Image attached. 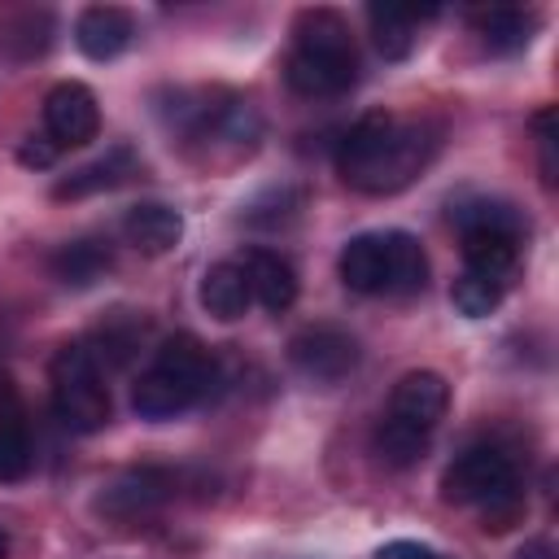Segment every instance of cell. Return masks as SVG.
Masks as SVG:
<instances>
[{
  "mask_svg": "<svg viewBox=\"0 0 559 559\" xmlns=\"http://www.w3.org/2000/svg\"><path fill=\"white\" fill-rule=\"evenodd\" d=\"M441 148V131L428 118H402L389 109L362 114L336 144V170L367 197H389L415 183Z\"/></svg>",
  "mask_w": 559,
  "mask_h": 559,
  "instance_id": "obj_1",
  "label": "cell"
},
{
  "mask_svg": "<svg viewBox=\"0 0 559 559\" xmlns=\"http://www.w3.org/2000/svg\"><path fill=\"white\" fill-rule=\"evenodd\" d=\"M284 79L297 96H341L358 79V48L336 9H306L293 26Z\"/></svg>",
  "mask_w": 559,
  "mask_h": 559,
  "instance_id": "obj_2",
  "label": "cell"
},
{
  "mask_svg": "<svg viewBox=\"0 0 559 559\" xmlns=\"http://www.w3.org/2000/svg\"><path fill=\"white\" fill-rule=\"evenodd\" d=\"M214 376H218L214 354L192 332H175V336L162 341L148 371H140V380L131 389V406H135L140 419H153V424L175 419L210 393Z\"/></svg>",
  "mask_w": 559,
  "mask_h": 559,
  "instance_id": "obj_3",
  "label": "cell"
},
{
  "mask_svg": "<svg viewBox=\"0 0 559 559\" xmlns=\"http://www.w3.org/2000/svg\"><path fill=\"white\" fill-rule=\"evenodd\" d=\"M441 493L445 502L480 511V528L502 533L524 515V493H520V472L515 459L502 445H467L459 450L445 472H441Z\"/></svg>",
  "mask_w": 559,
  "mask_h": 559,
  "instance_id": "obj_4",
  "label": "cell"
},
{
  "mask_svg": "<svg viewBox=\"0 0 559 559\" xmlns=\"http://www.w3.org/2000/svg\"><path fill=\"white\" fill-rule=\"evenodd\" d=\"M52 415L70 432H100L109 424V384L87 345H61L48 367Z\"/></svg>",
  "mask_w": 559,
  "mask_h": 559,
  "instance_id": "obj_5",
  "label": "cell"
},
{
  "mask_svg": "<svg viewBox=\"0 0 559 559\" xmlns=\"http://www.w3.org/2000/svg\"><path fill=\"white\" fill-rule=\"evenodd\" d=\"M175 493H179V476L170 467L144 463V467H127L114 480H105L96 493V511L105 520H144L162 511Z\"/></svg>",
  "mask_w": 559,
  "mask_h": 559,
  "instance_id": "obj_6",
  "label": "cell"
},
{
  "mask_svg": "<svg viewBox=\"0 0 559 559\" xmlns=\"http://www.w3.org/2000/svg\"><path fill=\"white\" fill-rule=\"evenodd\" d=\"M293 367L314 384H336L358 367V341L336 323H310L288 341Z\"/></svg>",
  "mask_w": 559,
  "mask_h": 559,
  "instance_id": "obj_7",
  "label": "cell"
},
{
  "mask_svg": "<svg viewBox=\"0 0 559 559\" xmlns=\"http://www.w3.org/2000/svg\"><path fill=\"white\" fill-rule=\"evenodd\" d=\"M96 131H100V105L87 83L66 79L44 96V135L57 148H79L96 140Z\"/></svg>",
  "mask_w": 559,
  "mask_h": 559,
  "instance_id": "obj_8",
  "label": "cell"
},
{
  "mask_svg": "<svg viewBox=\"0 0 559 559\" xmlns=\"http://www.w3.org/2000/svg\"><path fill=\"white\" fill-rule=\"evenodd\" d=\"M445 406H450V384H445L441 371H406L389 393L384 419L432 437V428L445 419Z\"/></svg>",
  "mask_w": 559,
  "mask_h": 559,
  "instance_id": "obj_9",
  "label": "cell"
},
{
  "mask_svg": "<svg viewBox=\"0 0 559 559\" xmlns=\"http://www.w3.org/2000/svg\"><path fill=\"white\" fill-rule=\"evenodd\" d=\"M135 39V17L122 4H92L74 22V44L87 61H114Z\"/></svg>",
  "mask_w": 559,
  "mask_h": 559,
  "instance_id": "obj_10",
  "label": "cell"
},
{
  "mask_svg": "<svg viewBox=\"0 0 559 559\" xmlns=\"http://www.w3.org/2000/svg\"><path fill=\"white\" fill-rule=\"evenodd\" d=\"M336 271L349 293H362V297L389 293V231H358L354 240H345Z\"/></svg>",
  "mask_w": 559,
  "mask_h": 559,
  "instance_id": "obj_11",
  "label": "cell"
},
{
  "mask_svg": "<svg viewBox=\"0 0 559 559\" xmlns=\"http://www.w3.org/2000/svg\"><path fill=\"white\" fill-rule=\"evenodd\" d=\"M240 266H245L249 293H253V301H262V310L284 314L297 301V271H293V262L284 253H275V249H245Z\"/></svg>",
  "mask_w": 559,
  "mask_h": 559,
  "instance_id": "obj_12",
  "label": "cell"
},
{
  "mask_svg": "<svg viewBox=\"0 0 559 559\" xmlns=\"http://www.w3.org/2000/svg\"><path fill=\"white\" fill-rule=\"evenodd\" d=\"M122 236H127L140 253H148V258L170 253V249L183 240V214H179L175 205H166V201H140V205L127 210Z\"/></svg>",
  "mask_w": 559,
  "mask_h": 559,
  "instance_id": "obj_13",
  "label": "cell"
},
{
  "mask_svg": "<svg viewBox=\"0 0 559 559\" xmlns=\"http://www.w3.org/2000/svg\"><path fill=\"white\" fill-rule=\"evenodd\" d=\"M144 336H148V314H144V310H127V306H118V310H109V314L96 323L87 349H92L96 362L122 367V362H131V358L140 354Z\"/></svg>",
  "mask_w": 559,
  "mask_h": 559,
  "instance_id": "obj_14",
  "label": "cell"
},
{
  "mask_svg": "<svg viewBox=\"0 0 559 559\" xmlns=\"http://www.w3.org/2000/svg\"><path fill=\"white\" fill-rule=\"evenodd\" d=\"M35 463V445H31V428H26V411L17 402L13 389H0V480H26Z\"/></svg>",
  "mask_w": 559,
  "mask_h": 559,
  "instance_id": "obj_15",
  "label": "cell"
},
{
  "mask_svg": "<svg viewBox=\"0 0 559 559\" xmlns=\"http://www.w3.org/2000/svg\"><path fill=\"white\" fill-rule=\"evenodd\" d=\"M472 26L489 52H520L537 31V13L520 4H489L472 13Z\"/></svg>",
  "mask_w": 559,
  "mask_h": 559,
  "instance_id": "obj_16",
  "label": "cell"
},
{
  "mask_svg": "<svg viewBox=\"0 0 559 559\" xmlns=\"http://www.w3.org/2000/svg\"><path fill=\"white\" fill-rule=\"evenodd\" d=\"M131 170H135V153H131L127 144H114L105 157H96V162H87V166L70 170V175L52 188V197H57V201H79V197H92V192L118 188Z\"/></svg>",
  "mask_w": 559,
  "mask_h": 559,
  "instance_id": "obj_17",
  "label": "cell"
},
{
  "mask_svg": "<svg viewBox=\"0 0 559 559\" xmlns=\"http://www.w3.org/2000/svg\"><path fill=\"white\" fill-rule=\"evenodd\" d=\"M201 306L214 314V319H223V323H231V319H240L245 310H249V301H253V293H249V280H245V266L240 262H214V266H205V275H201Z\"/></svg>",
  "mask_w": 559,
  "mask_h": 559,
  "instance_id": "obj_18",
  "label": "cell"
},
{
  "mask_svg": "<svg viewBox=\"0 0 559 559\" xmlns=\"http://www.w3.org/2000/svg\"><path fill=\"white\" fill-rule=\"evenodd\" d=\"M463 236V262L472 275H485V280H498L507 284L515 262H520V245L515 236H502V231H459Z\"/></svg>",
  "mask_w": 559,
  "mask_h": 559,
  "instance_id": "obj_19",
  "label": "cell"
},
{
  "mask_svg": "<svg viewBox=\"0 0 559 559\" xmlns=\"http://www.w3.org/2000/svg\"><path fill=\"white\" fill-rule=\"evenodd\" d=\"M424 17H428V13H419V9H393V4L380 9V4H371V9H367V22H371L376 52H380L384 61H402V57H411Z\"/></svg>",
  "mask_w": 559,
  "mask_h": 559,
  "instance_id": "obj_20",
  "label": "cell"
},
{
  "mask_svg": "<svg viewBox=\"0 0 559 559\" xmlns=\"http://www.w3.org/2000/svg\"><path fill=\"white\" fill-rule=\"evenodd\" d=\"M454 227L459 231H502L515 240H524V231H528L524 214L502 197H472V201L454 205Z\"/></svg>",
  "mask_w": 559,
  "mask_h": 559,
  "instance_id": "obj_21",
  "label": "cell"
},
{
  "mask_svg": "<svg viewBox=\"0 0 559 559\" xmlns=\"http://www.w3.org/2000/svg\"><path fill=\"white\" fill-rule=\"evenodd\" d=\"M109 271V245L100 240H70L52 253V275L70 288H87Z\"/></svg>",
  "mask_w": 559,
  "mask_h": 559,
  "instance_id": "obj_22",
  "label": "cell"
},
{
  "mask_svg": "<svg viewBox=\"0 0 559 559\" xmlns=\"http://www.w3.org/2000/svg\"><path fill=\"white\" fill-rule=\"evenodd\" d=\"M428 284L424 245L411 231H389V297H411Z\"/></svg>",
  "mask_w": 559,
  "mask_h": 559,
  "instance_id": "obj_23",
  "label": "cell"
},
{
  "mask_svg": "<svg viewBox=\"0 0 559 559\" xmlns=\"http://www.w3.org/2000/svg\"><path fill=\"white\" fill-rule=\"evenodd\" d=\"M502 293H507V284L463 271V275L454 280V288H450V301H454V310H459V314H467V319H485V314H493V310H498Z\"/></svg>",
  "mask_w": 559,
  "mask_h": 559,
  "instance_id": "obj_24",
  "label": "cell"
},
{
  "mask_svg": "<svg viewBox=\"0 0 559 559\" xmlns=\"http://www.w3.org/2000/svg\"><path fill=\"white\" fill-rule=\"evenodd\" d=\"M376 450H380L384 463L411 467V463L424 459L428 437H424V432H411V428H402V424H393V419H380V428H376Z\"/></svg>",
  "mask_w": 559,
  "mask_h": 559,
  "instance_id": "obj_25",
  "label": "cell"
},
{
  "mask_svg": "<svg viewBox=\"0 0 559 559\" xmlns=\"http://www.w3.org/2000/svg\"><path fill=\"white\" fill-rule=\"evenodd\" d=\"M533 127H537V144H542V175H546V183H555V109H542L533 118Z\"/></svg>",
  "mask_w": 559,
  "mask_h": 559,
  "instance_id": "obj_26",
  "label": "cell"
},
{
  "mask_svg": "<svg viewBox=\"0 0 559 559\" xmlns=\"http://www.w3.org/2000/svg\"><path fill=\"white\" fill-rule=\"evenodd\" d=\"M376 559H445L441 550H432V546H424V542H389V546H380L376 550Z\"/></svg>",
  "mask_w": 559,
  "mask_h": 559,
  "instance_id": "obj_27",
  "label": "cell"
},
{
  "mask_svg": "<svg viewBox=\"0 0 559 559\" xmlns=\"http://www.w3.org/2000/svg\"><path fill=\"white\" fill-rule=\"evenodd\" d=\"M57 153H61V148H57V144H52L48 135H39V140L31 135V140H26L22 148H17L22 166H52V162H57Z\"/></svg>",
  "mask_w": 559,
  "mask_h": 559,
  "instance_id": "obj_28",
  "label": "cell"
},
{
  "mask_svg": "<svg viewBox=\"0 0 559 559\" xmlns=\"http://www.w3.org/2000/svg\"><path fill=\"white\" fill-rule=\"evenodd\" d=\"M515 559H555V546L546 542V537H533V542H524L520 546V555Z\"/></svg>",
  "mask_w": 559,
  "mask_h": 559,
  "instance_id": "obj_29",
  "label": "cell"
},
{
  "mask_svg": "<svg viewBox=\"0 0 559 559\" xmlns=\"http://www.w3.org/2000/svg\"><path fill=\"white\" fill-rule=\"evenodd\" d=\"M0 559H9V537H4V528H0Z\"/></svg>",
  "mask_w": 559,
  "mask_h": 559,
  "instance_id": "obj_30",
  "label": "cell"
}]
</instances>
